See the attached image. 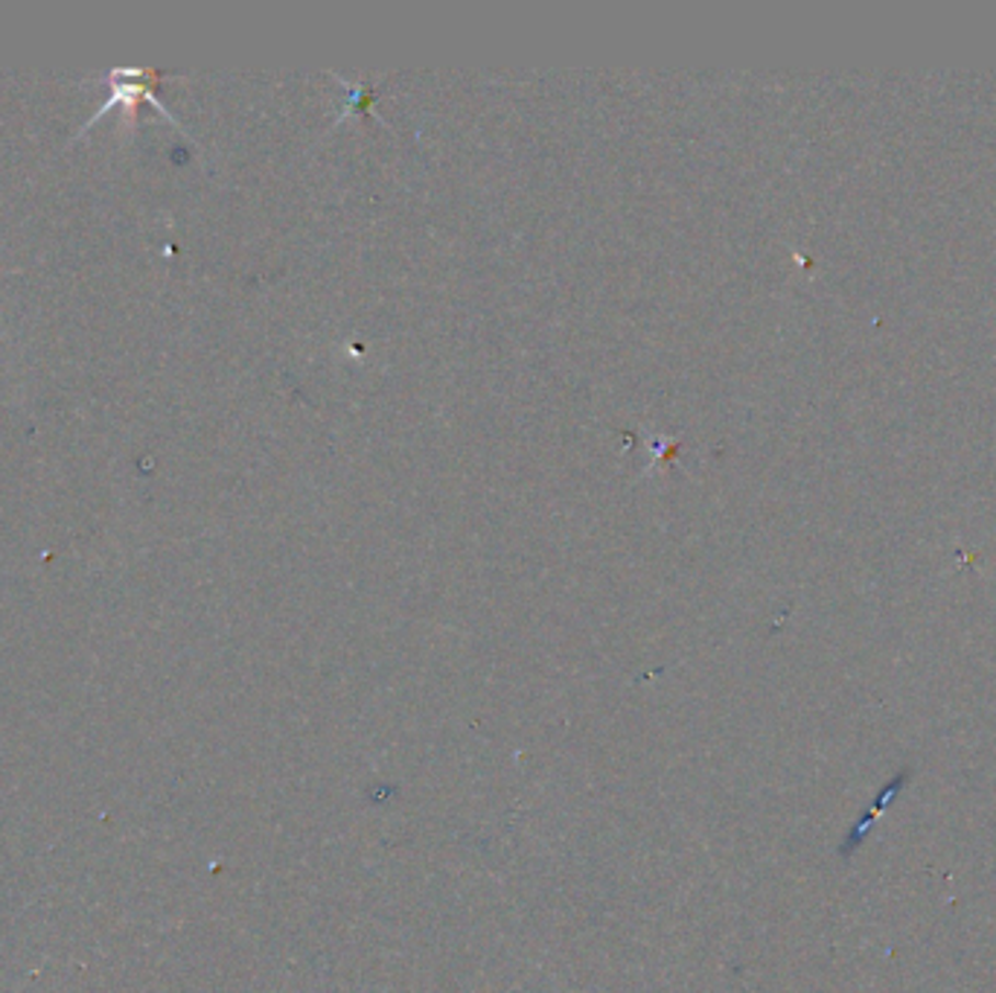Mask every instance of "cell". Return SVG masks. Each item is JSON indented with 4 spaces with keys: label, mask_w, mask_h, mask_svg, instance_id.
<instances>
[{
    "label": "cell",
    "mask_w": 996,
    "mask_h": 993,
    "mask_svg": "<svg viewBox=\"0 0 996 993\" xmlns=\"http://www.w3.org/2000/svg\"><path fill=\"white\" fill-rule=\"evenodd\" d=\"M163 79H167V77H163L161 70H152V68H114V70H108V77H105V82H108V94H111L108 102H105L103 109L96 111L94 117L88 119L82 132H88V128L94 126V123H100V119H103L111 109H126V114H131V111H135L137 105H140V102H152L154 109L161 111L163 119H170V123H175V117L170 114V109H167V105H163V102L158 100V96H154V85H158V82H163ZM175 126H179V123H175Z\"/></svg>",
    "instance_id": "6da1fadb"
}]
</instances>
